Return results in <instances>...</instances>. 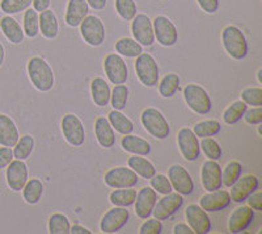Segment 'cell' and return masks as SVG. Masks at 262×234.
Returning a JSON list of instances; mask_svg holds the SVG:
<instances>
[{"label":"cell","mask_w":262,"mask_h":234,"mask_svg":"<svg viewBox=\"0 0 262 234\" xmlns=\"http://www.w3.org/2000/svg\"><path fill=\"white\" fill-rule=\"evenodd\" d=\"M27 71L33 87L39 92H49L55 84L54 71L49 62L42 57H32L27 63Z\"/></svg>","instance_id":"1"},{"label":"cell","mask_w":262,"mask_h":234,"mask_svg":"<svg viewBox=\"0 0 262 234\" xmlns=\"http://www.w3.org/2000/svg\"><path fill=\"white\" fill-rule=\"evenodd\" d=\"M222 42L227 54L236 61L248 55V41L243 30L236 25H227L222 32Z\"/></svg>","instance_id":"2"},{"label":"cell","mask_w":262,"mask_h":234,"mask_svg":"<svg viewBox=\"0 0 262 234\" xmlns=\"http://www.w3.org/2000/svg\"><path fill=\"white\" fill-rule=\"evenodd\" d=\"M142 125L149 135L156 140H167L170 134V125L163 113L156 108H146L140 114Z\"/></svg>","instance_id":"3"},{"label":"cell","mask_w":262,"mask_h":234,"mask_svg":"<svg viewBox=\"0 0 262 234\" xmlns=\"http://www.w3.org/2000/svg\"><path fill=\"white\" fill-rule=\"evenodd\" d=\"M184 99L189 108L196 114H209L212 109V102L207 91L196 83H189L184 88Z\"/></svg>","instance_id":"4"},{"label":"cell","mask_w":262,"mask_h":234,"mask_svg":"<svg viewBox=\"0 0 262 234\" xmlns=\"http://www.w3.org/2000/svg\"><path fill=\"white\" fill-rule=\"evenodd\" d=\"M135 74L144 87H155L159 82V66L158 62L148 53H142L138 55L134 63Z\"/></svg>","instance_id":"5"},{"label":"cell","mask_w":262,"mask_h":234,"mask_svg":"<svg viewBox=\"0 0 262 234\" xmlns=\"http://www.w3.org/2000/svg\"><path fill=\"white\" fill-rule=\"evenodd\" d=\"M80 34L84 41L92 48L101 46L106 37L105 25L101 18L95 15H88L80 23Z\"/></svg>","instance_id":"6"},{"label":"cell","mask_w":262,"mask_h":234,"mask_svg":"<svg viewBox=\"0 0 262 234\" xmlns=\"http://www.w3.org/2000/svg\"><path fill=\"white\" fill-rule=\"evenodd\" d=\"M60 128L67 144L74 147H80L85 142V128L83 121L75 113H67L60 121Z\"/></svg>","instance_id":"7"},{"label":"cell","mask_w":262,"mask_h":234,"mask_svg":"<svg viewBox=\"0 0 262 234\" xmlns=\"http://www.w3.org/2000/svg\"><path fill=\"white\" fill-rule=\"evenodd\" d=\"M154 25V34H155V41L160 44L164 48H170L174 46L179 41V30L172 20L167 16H156L152 20Z\"/></svg>","instance_id":"8"},{"label":"cell","mask_w":262,"mask_h":234,"mask_svg":"<svg viewBox=\"0 0 262 234\" xmlns=\"http://www.w3.org/2000/svg\"><path fill=\"white\" fill-rule=\"evenodd\" d=\"M177 146L182 158L188 162H194L200 158V140L190 128H181L177 133Z\"/></svg>","instance_id":"9"},{"label":"cell","mask_w":262,"mask_h":234,"mask_svg":"<svg viewBox=\"0 0 262 234\" xmlns=\"http://www.w3.org/2000/svg\"><path fill=\"white\" fill-rule=\"evenodd\" d=\"M131 33L135 41L139 42L142 46H152L155 42L152 20L144 13H137L131 20Z\"/></svg>","instance_id":"10"},{"label":"cell","mask_w":262,"mask_h":234,"mask_svg":"<svg viewBox=\"0 0 262 234\" xmlns=\"http://www.w3.org/2000/svg\"><path fill=\"white\" fill-rule=\"evenodd\" d=\"M138 180H139L138 175L130 167H123V166L111 168L104 177L105 184L113 189L131 188L137 186Z\"/></svg>","instance_id":"11"},{"label":"cell","mask_w":262,"mask_h":234,"mask_svg":"<svg viewBox=\"0 0 262 234\" xmlns=\"http://www.w3.org/2000/svg\"><path fill=\"white\" fill-rule=\"evenodd\" d=\"M168 179L172 184V188L180 195L189 196L194 192V180L184 166H170L168 170Z\"/></svg>","instance_id":"12"},{"label":"cell","mask_w":262,"mask_h":234,"mask_svg":"<svg viewBox=\"0 0 262 234\" xmlns=\"http://www.w3.org/2000/svg\"><path fill=\"white\" fill-rule=\"evenodd\" d=\"M104 70L109 82L113 84H123L128 79L127 65L117 53H111L105 57Z\"/></svg>","instance_id":"13"},{"label":"cell","mask_w":262,"mask_h":234,"mask_svg":"<svg viewBox=\"0 0 262 234\" xmlns=\"http://www.w3.org/2000/svg\"><path fill=\"white\" fill-rule=\"evenodd\" d=\"M128 220H130V213H128L127 208L114 207L107 210L101 219L100 230L106 234L117 233L123 226L127 225Z\"/></svg>","instance_id":"14"},{"label":"cell","mask_w":262,"mask_h":234,"mask_svg":"<svg viewBox=\"0 0 262 234\" xmlns=\"http://www.w3.org/2000/svg\"><path fill=\"white\" fill-rule=\"evenodd\" d=\"M185 217L194 234H207L211 231V220L206 210L198 204H190L185 209Z\"/></svg>","instance_id":"15"},{"label":"cell","mask_w":262,"mask_h":234,"mask_svg":"<svg viewBox=\"0 0 262 234\" xmlns=\"http://www.w3.org/2000/svg\"><path fill=\"white\" fill-rule=\"evenodd\" d=\"M6 180L7 186L9 187L13 192H21V189L24 188L28 178V166L24 161L21 159H13L12 162L7 166Z\"/></svg>","instance_id":"16"},{"label":"cell","mask_w":262,"mask_h":234,"mask_svg":"<svg viewBox=\"0 0 262 234\" xmlns=\"http://www.w3.org/2000/svg\"><path fill=\"white\" fill-rule=\"evenodd\" d=\"M182 204H184V198L179 192H170L168 195H163V198L156 201L152 215L155 219L164 221V220H168L170 216L176 213L177 210L182 207Z\"/></svg>","instance_id":"17"},{"label":"cell","mask_w":262,"mask_h":234,"mask_svg":"<svg viewBox=\"0 0 262 234\" xmlns=\"http://www.w3.org/2000/svg\"><path fill=\"white\" fill-rule=\"evenodd\" d=\"M229 188H231V192H229L231 200L240 204L247 200L248 196L259 188V180L256 175H245V177L238 178Z\"/></svg>","instance_id":"18"},{"label":"cell","mask_w":262,"mask_h":234,"mask_svg":"<svg viewBox=\"0 0 262 234\" xmlns=\"http://www.w3.org/2000/svg\"><path fill=\"white\" fill-rule=\"evenodd\" d=\"M201 183L207 192L222 188V168L216 161L207 159L201 168Z\"/></svg>","instance_id":"19"},{"label":"cell","mask_w":262,"mask_h":234,"mask_svg":"<svg viewBox=\"0 0 262 234\" xmlns=\"http://www.w3.org/2000/svg\"><path fill=\"white\" fill-rule=\"evenodd\" d=\"M156 201H158V192L152 187H143L139 189L134 201L135 215L142 220L151 217Z\"/></svg>","instance_id":"20"},{"label":"cell","mask_w":262,"mask_h":234,"mask_svg":"<svg viewBox=\"0 0 262 234\" xmlns=\"http://www.w3.org/2000/svg\"><path fill=\"white\" fill-rule=\"evenodd\" d=\"M231 196H229L228 191L224 189H216V191H211L203 195L200 199V207L203 210H206L207 213H215V212H221V210L226 209L231 204Z\"/></svg>","instance_id":"21"},{"label":"cell","mask_w":262,"mask_h":234,"mask_svg":"<svg viewBox=\"0 0 262 234\" xmlns=\"http://www.w3.org/2000/svg\"><path fill=\"white\" fill-rule=\"evenodd\" d=\"M254 210L248 205H240L231 213L228 219V230L231 233H242L252 225Z\"/></svg>","instance_id":"22"},{"label":"cell","mask_w":262,"mask_h":234,"mask_svg":"<svg viewBox=\"0 0 262 234\" xmlns=\"http://www.w3.org/2000/svg\"><path fill=\"white\" fill-rule=\"evenodd\" d=\"M88 15H90V6L86 3V0H69L64 16L66 24L69 27H79L81 21Z\"/></svg>","instance_id":"23"},{"label":"cell","mask_w":262,"mask_h":234,"mask_svg":"<svg viewBox=\"0 0 262 234\" xmlns=\"http://www.w3.org/2000/svg\"><path fill=\"white\" fill-rule=\"evenodd\" d=\"M20 138L17 125L8 114L0 113V146L13 147Z\"/></svg>","instance_id":"24"},{"label":"cell","mask_w":262,"mask_h":234,"mask_svg":"<svg viewBox=\"0 0 262 234\" xmlns=\"http://www.w3.org/2000/svg\"><path fill=\"white\" fill-rule=\"evenodd\" d=\"M0 30L3 36L13 45H20L24 41V30L21 28L20 23L11 15H6L0 18Z\"/></svg>","instance_id":"25"},{"label":"cell","mask_w":262,"mask_h":234,"mask_svg":"<svg viewBox=\"0 0 262 234\" xmlns=\"http://www.w3.org/2000/svg\"><path fill=\"white\" fill-rule=\"evenodd\" d=\"M95 135L100 146L111 149L116 145V134L107 117L100 116L95 121Z\"/></svg>","instance_id":"26"},{"label":"cell","mask_w":262,"mask_h":234,"mask_svg":"<svg viewBox=\"0 0 262 234\" xmlns=\"http://www.w3.org/2000/svg\"><path fill=\"white\" fill-rule=\"evenodd\" d=\"M111 86L101 76H96L91 82V98L97 107H106L111 103Z\"/></svg>","instance_id":"27"},{"label":"cell","mask_w":262,"mask_h":234,"mask_svg":"<svg viewBox=\"0 0 262 234\" xmlns=\"http://www.w3.org/2000/svg\"><path fill=\"white\" fill-rule=\"evenodd\" d=\"M121 146L125 151L133 154V155H148L151 153L152 147L147 140L134 134H125L121 141Z\"/></svg>","instance_id":"28"},{"label":"cell","mask_w":262,"mask_h":234,"mask_svg":"<svg viewBox=\"0 0 262 234\" xmlns=\"http://www.w3.org/2000/svg\"><path fill=\"white\" fill-rule=\"evenodd\" d=\"M39 17V33L46 40H54L59 33V23H58L57 15L51 11L46 9L38 15Z\"/></svg>","instance_id":"29"},{"label":"cell","mask_w":262,"mask_h":234,"mask_svg":"<svg viewBox=\"0 0 262 234\" xmlns=\"http://www.w3.org/2000/svg\"><path fill=\"white\" fill-rule=\"evenodd\" d=\"M21 191H23V198L27 204L36 205L41 201L42 195H43V183L38 178H32L27 180L24 188Z\"/></svg>","instance_id":"30"},{"label":"cell","mask_w":262,"mask_h":234,"mask_svg":"<svg viewBox=\"0 0 262 234\" xmlns=\"http://www.w3.org/2000/svg\"><path fill=\"white\" fill-rule=\"evenodd\" d=\"M128 167L138 175L144 179H151L156 174L155 166L149 162L148 159L144 158L143 155H133L127 161Z\"/></svg>","instance_id":"31"},{"label":"cell","mask_w":262,"mask_h":234,"mask_svg":"<svg viewBox=\"0 0 262 234\" xmlns=\"http://www.w3.org/2000/svg\"><path fill=\"white\" fill-rule=\"evenodd\" d=\"M107 120L111 123L112 128H113L116 132H118L119 134H130V133H133V130H134V124H133V121H131L126 114H123L121 111L113 109V111L109 112V114H107Z\"/></svg>","instance_id":"32"},{"label":"cell","mask_w":262,"mask_h":234,"mask_svg":"<svg viewBox=\"0 0 262 234\" xmlns=\"http://www.w3.org/2000/svg\"><path fill=\"white\" fill-rule=\"evenodd\" d=\"M135 198H137V189L134 187L131 188H117L109 195V201L114 207L128 208L134 205Z\"/></svg>","instance_id":"33"},{"label":"cell","mask_w":262,"mask_h":234,"mask_svg":"<svg viewBox=\"0 0 262 234\" xmlns=\"http://www.w3.org/2000/svg\"><path fill=\"white\" fill-rule=\"evenodd\" d=\"M116 51L117 54L126 58H137L143 53V46L139 42L135 41L134 38H119L116 42Z\"/></svg>","instance_id":"34"},{"label":"cell","mask_w":262,"mask_h":234,"mask_svg":"<svg viewBox=\"0 0 262 234\" xmlns=\"http://www.w3.org/2000/svg\"><path fill=\"white\" fill-rule=\"evenodd\" d=\"M180 83H181L180 76L177 74H174V72H169L159 83V95L161 98H164V99H170L180 90Z\"/></svg>","instance_id":"35"},{"label":"cell","mask_w":262,"mask_h":234,"mask_svg":"<svg viewBox=\"0 0 262 234\" xmlns=\"http://www.w3.org/2000/svg\"><path fill=\"white\" fill-rule=\"evenodd\" d=\"M23 30H24L25 36L29 38H34L39 34V17L36 9L28 8L24 11Z\"/></svg>","instance_id":"36"},{"label":"cell","mask_w":262,"mask_h":234,"mask_svg":"<svg viewBox=\"0 0 262 234\" xmlns=\"http://www.w3.org/2000/svg\"><path fill=\"white\" fill-rule=\"evenodd\" d=\"M248 109V105L243 100H236L232 104L228 105L223 112V121L228 125H235L242 120L245 111Z\"/></svg>","instance_id":"37"},{"label":"cell","mask_w":262,"mask_h":234,"mask_svg":"<svg viewBox=\"0 0 262 234\" xmlns=\"http://www.w3.org/2000/svg\"><path fill=\"white\" fill-rule=\"evenodd\" d=\"M34 138L30 134H24L18 138V141L16 142V145L13 146V157L16 159H21V161H25V159L29 158L32 155L33 150H34Z\"/></svg>","instance_id":"38"},{"label":"cell","mask_w":262,"mask_h":234,"mask_svg":"<svg viewBox=\"0 0 262 234\" xmlns=\"http://www.w3.org/2000/svg\"><path fill=\"white\" fill-rule=\"evenodd\" d=\"M71 224L69 217L63 213H53L49 217L48 229L50 234H69Z\"/></svg>","instance_id":"39"},{"label":"cell","mask_w":262,"mask_h":234,"mask_svg":"<svg viewBox=\"0 0 262 234\" xmlns=\"http://www.w3.org/2000/svg\"><path fill=\"white\" fill-rule=\"evenodd\" d=\"M222 130L221 123L216 120H203L196 123L193 128V132L196 137H215Z\"/></svg>","instance_id":"40"},{"label":"cell","mask_w":262,"mask_h":234,"mask_svg":"<svg viewBox=\"0 0 262 234\" xmlns=\"http://www.w3.org/2000/svg\"><path fill=\"white\" fill-rule=\"evenodd\" d=\"M128 95H130V91L125 83L116 84L111 93V104L113 109H117V111L125 109L127 105Z\"/></svg>","instance_id":"41"},{"label":"cell","mask_w":262,"mask_h":234,"mask_svg":"<svg viewBox=\"0 0 262 234\" xmlns=\"http://www.w3.org/2000/svg\"><path fill=\"white\" fill-rule=\"evenodd\" d=\"M243 174V166L237 161H231L222 170V183L226 187H231Z\"/></svg>","instance_id":"42"},{"label":"cell","mask_w":262,"mask_h":234,"mask_svg":"<svg viewBox=\"0 0 262 234\" xmlns=\"http://www.w3.org/2000/svg\"><path fill=\"white\" fill-rule=\"evenodd\" d=\"M114 8L117 15L125 21H131L137 15L135 0H114Z\"/></svg>","instance_id":"43"},{"label":"cell","mask_w":262,"mask_h":234,"mask_svg":"<svg viewBox=\"0 0 262 234\" xmlns=\"http://www.w3.org/2000/svg\"><path fill=\"white\" fill-rule=\"evenodd\" d=\"M200 149L205 154L206 158L212 159V161H217L222 157V154H223V150H222L219 142L212 137L202 138V141L200 142Z\"/></svg>","instance_id":"44"},{"label":"cell","mask_w":262,"mask_h":234,"mask_svg":"<svg viewBox=\"0 0 262 234\" xmlns=\"http://www.w3.org/2000/svg\"><path fill=\"white\" fill-rule=\"evenodd\" d=\"M33 0H0V11L6 15L24 12L32 6Z\"/></svg>","instance_id":"45"},{"label":"cell","mask_w":262,"mask_h":234,"mask_svg":"<svg viewBox=\"0 0 262 234\" xmlns=\"http://www.w3.org/2000/svg\"><path fill=\"white\" fill-rule=\"evenodd\" d=\"M242 100L247 105L262 107V88L248 87L242 91Z\"/></svg>","instance_id":"46"},{"label":"cell","mask_w":262,"mask_h":234,"mask_svg":"<svg viewBox=\"0 0 262 234\" xmlns=\"http://www.w3.org/2000/svg\"><path fill=\"white\" fill-rule=\"evenodd\" d=\"M151 187L160 195H168L173 191L168 177L163 174H155L151 178Z\"/></svg>","instance_id":"47"},{"label":"cell","mask_w":262,"mask_h":234,"mask_svg":"<svg viewBox=\"0 0 262 234\" xmlns=\"http://www.w3.org/2000/svg\"><path fill=\"white\" fill-rule=\"evenodd\" d=\"M139 234H160L163 233V224L158 219H147L146 222L140 225Z\"/></svg>","instance_id":"48"},{"label":"cell","mask_w":262,"mask_h":234,"mask_svg":"<svg viewBox=\"0 0 262 234\" xmlns=\"http://www.w3.org/2000/svg\"><path fill=\"white\" fill-rule=\"evenodd\" d=\"M245 123L250 125H258L262 123V107H253V108L247 109L243 116Z\"/></svg>","instance_id":"49"},{"label":"cell","mask_w":262,"mask_h":234,"mask_svg":"<svg viewBox=\"0 0 262 234\" xmlns=\"http://www.w3.org/2000/svg\"><path fill=\"white\" fill-rule=\"evenodd\" d=\"M196 3L207 15H214L219 9V0H196Z\"/></svg>","instance_id":"50"},{"label":"cell","mask_w":262,"mask_h":234,"mask_svg":"<svg viewBox=\"0 0 262 234\" xmlns=\"http://www.w3.org/2000/svg\"><path fill=\"white\" fill-rule=\"evenodd\" d=\"M13 159H15V157H13L12 147H0V170L6 168L9 163L12 162Z\"/></svg>","instance_id":"51"},{"label":"cell","mask_w":262,"mask_h":234,"mask_svg":"<svg viewBox=\"0 0 262 234\" xmlns=\"http://www.w3.org/2000/svg\"><path fill=\"white\" fill-rule=\"evenodd\" d=\"M245 201H248V207H250L254 212H259L262 210V192L261 191H254L252 195L248 196V199Z\"/></svg>","instance_id":"52"},{"label":"cell","mask_w":262,"mask_h":234,"mask_svg":"<svg viewBox=\"0 0 262 234\" xmlns=\"http://www.w3.org/2000/svg\"><path fill=\"white\" fill-rule=\"evenodd\" d=\"M33 9H36L37 12H42V11H46L49 9L51 4V0H33Z\"/></svg>","instance_id":"53"},{"label":"cell","mask_w":262,"mask_h":234,"mask_svg":"<svg viewBox=\"0 0 262 234\" xmlns=\"http://www.w3.org/2000/svg\"><path fill=\"white\" fill-rule=\"evenodd\" d=\"M173 234H194L188 224H176L173 228Z\"/></svg>","instance_id":"54"},{"label":"cell","mask_w":262,"mask_h":234,"mask_svg":"<svg viewBox=\"0 0 262 234\" xmlns=\"http://www.w3.org/2000/svg\"><path fill=\"white\" fill-rule=\"evenodd\" d=\"M86 3L90 6V8L95 9V11H101L106 7L107 0H86Z\"/></svg>","instance_id":"55"},{"label":"cell","mask_w":262,"mask_h":234,"mask_svg":"<svg viewBox=\"0 0 262 234\" xmlns=\"http://www.w3.org/2000/svg\"><path fill=\"white\" fill-rule=\"evenodd\" d=\"M70 233L71 234H92V231L83 225H72L71 228H70Z\"/></svg>","instance_id":"56"},{"label":"cell","mask_w":262,"mask_h":234,"mask_svg":"<svg viewBox=\"0 0 262 234\" xmlns=\"http://www.w3.org/2000/svg\"><path fill=\"white\" fill-rule=\"evenodd\" d=\"M4 60H6V49H4L3 44L0 42V67L4 63Z\"/></svg>","instance_id":"57"},{"label":"cell","mask_w":262,"mask_h":234,"mask_svg":"<svg viewBox=\"0 0 262 234\" xmlns=\"http://www.w3.org/2000/svg\"><path fill=\"white\" fill-rule=\"evenodd\" d=\"M261 74H262V69H259L257 71V79H258V83H262V78H261Z\"/></svg>","instance_id":"58"}]
</instances>
